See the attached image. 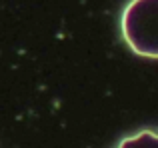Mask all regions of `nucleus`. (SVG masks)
<instances>
[{"instance_id":"f257e3e1","label":"nucleus","mask_w":158,"mask_h":148,"mask_svg":"<svg viewBox=\"0 0 158 148\" xmlns=\"http://www.w3.org/2000/svg\"><path fill=\"white\" fill-rule=\"evenodd\" d=\"M122 34L132 52L158 58V0H130L122 14Z\"/></svg>"},{"instance_id":"f03ea898","label":"nucleus","mask_w":158,"mask_h":148,"mask_svg":"<svg viewBox=\"0 0 158 148\" xmlns=\"http://www.w3.org/2000/svg\"><path fill=\"white\" fill-rule=\"evenodd\" d=\"M116 148H158V132L154 130H142L138 134L124 138Z\"/></svg>"}]
</instances>
